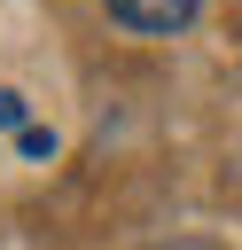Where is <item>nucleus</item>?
I'll return each instance as SVG.
<instances>
[{"instance_id": "1", "label": "nucleus", "mask_w": 242, "mask_h": 250, "mask_svg": "<svg viewBox=\"0 0 242 250\" xmlns=\"http://www.w3.org/2000/svg\"><path fill=\"white\" fill-rule=\"evenodd\" d=\"M195 8L203 0H109V16L133 23V31H148V39H172L180 23H195Z\"/></svg>"}, {"instance_id": "2", "label": "nucleus", "mask_w": 242, "mask_h": 250, "mask_svg": "<svg viewBox=\"0 0 242 250\" xmlns=\"http://www.w3.org/2000/svg\"><path fill=\"white\" fill-rule=\"evenodd\" d=\"M23 156H55V133L47 125H23Z\"/></svg>"}, {"instance_id": "3", "label": "nucleus", "mask_w": 242, "mask_h": 250, "mask_svg": "<svg viewBox=\"0 0 242 250\" xmlns=\"http://www.w3.org/2000/svg\"><path fill=\"white\" fill-rule=\"evenodd\" d=\"M0 125H23V94L16 86H0Z\"/></svg>"}]
</instances>
